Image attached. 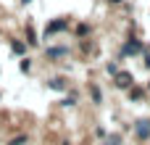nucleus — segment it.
Instances as JSON below:
<instances>
[{"mask_svg":"<svg viewBox=\"0 0 150 145\" xmlns=\"http://www.w3.org/2000/svg\"><path fill=\"white\" fill-rule=\"evenodd\" d=\"M145 53V42L137 40V37H129L124 45H121V58H129V55H140Z\"/></svg>","mask_w":150,"mask_h":145,"instance_id":"f257e3e1","label":"nucleus"},{"mask_svg":"<svg viewBox=\"0 0 150 145\" xmlns=\"http://www.w3.org/2000/svg\"><path fill=\"white\" fill-rule=\"evenodd\" d=\"M69 26H71V21H69V18H63V16H61V18H53V21L45 26V40H50L53 34H61V32H66Z\"/></svg>","mask_w":150,"mask_h":145,"instance_id":"f03ea898","label":"nucleus"},{"mask_svg":"<svg viewBox=\"0 0 150 145\" xmlns=\"http://www.w3.org/2000/svg\"><path fill=\"white\" fill-rule=\"evenodd\" d=\"M113 85H116L119 90H129V87L134 85L132 71H116V74H113Z\"/></svg>","mask_w":150,"mask_h":145,"instance_id":"7ed1b4c3","label":"nucleus"},{"mask_svg":"<svg viewBox=\"0 0 150 145\" xmlns=\"http://www.w3.org/2000/svg\"><path fill=\"white\" fill-rule=\"evenodd\" d=\"M134 135H137L140 140H148V137H150V122H148V119L134 122Z\"/></svg>","mask_w":150,"mask_h":145,"instance_id":"20e7f679","label":"nucleus"},{"mask_svg":"<svg viewBox=\"0 0 150 145\" xmlns=\"http://www.w3.org/2000/svg\"><path fill=\"white\" fill-rule=\"evenodd\" d=\"M45 55H47V61H58V58L69 55V48H66V45H58V48H47V50H45Z\"/></svg>","mask_w":150,"mask_h":145,"instance_id":"39448f33","label":"nucleus"},{"mask_svg":"<svg viewBox=\"0 0 150 145\" xmlns=\"http://www.w3.org/2000/svg\"><path fill=\"white\" fill-rule=\"evenodd\" d=\"M47 87L55 90V92H63V90H69V82L63 77H53V79H47Z\"/></svg>","mask_w":150,"mask_h":145,"instance_id":"423d86ee","label":"nucleus"},{"mask_svg":"<svg viewBox=\"0 0 150 145\" xmlns=\"http://www.w3.org/2000/svg\"><path fill=\"white\" fill-rule=\"evenodd\" d=\"M11 50L24 58V55H26V42H24V40H11Z\"/></svg>","mask_w":150,"mask_h":145,"instance_id":"0eeeda50","label":"nucleus"},{"mask_svg":"<svg viewBox=\"0 0 150 145\" xmlns=\"http://www.w3.org/2000/svg\"><path fill=\"white\" fill-rule=\"evenodd\" d=\"M129 98H132V100H142V98H145V90L132 85V87H129Z\"/></svg>","mask_w":150,"mask_h":145,"instance_id":"6e6552de","label":"nucleus"},{"mask_svg":"<svg viewBox=\"0 0 150 145\" xmlns=\"http://www.w3.org/2000/svg\"><path fill=\"white\" fill-rule=\"evenodd\" d=\"M90 92H92V100H95V103H103V92H100L98 85H90Z\"/></svg>","mask_w":150,"mask_h":145,"instance_id":"1a4fd4ad","label":"nucleus"},{"mask_svg":"<svg viewBox=\"0 0 150 145\" xmlns=\"http://www.w3.org/2000/svg\"><path fill=\"white\" fill-rule=\"evenodd\" d=\"M26 37H29V40H24V42H26V45H37V42H40V40H37V34H34V29H32V26H26Z\"/></svg>","mask_w":150,"mask_h":145,"instance_id":"9d476101","label":"nucleus"},{"mask_svg":"<svg viewBox=\"0 0 150 145\" xmlns=\"http://www.w3.org/2000/svg\"><path fill=\"white\" fill-rule=\"evenodd\" d=\"M18 69H21L24 74H29V71H32V58H26V55H24V58H21V63H18Z\"/></svg>","mask_w":150,"mask_h":145,"instance_id":"9b49d317","label":"nucleus"},{"mask_svg":"<svg viewBox=\"0 0 150 145\" xmlns=\"http://www.w3.org/2000/svg\"><path fill=\"white\" fill-rule=\"evenodd\" d=\"M90 34V24H79L76 26V37H87Z\"/></svg>","mask_w":150,"mask_h":145,"instance_id":"f8f14e48","label":"nucleus"},{"mask_svg":"<svg viewBox=\"0 0 150 145\" xmlns=\"http://www.w3.org/2000/svg\"><path fill=\"white\" fill-rule=\"evenodd\" d=\"M105 145H121V135H108Z\"/></svg>","mask_w":150,"mask_h":145,"instance_id":"ddd939ff","label":"nucleus"},{"mask_svg":"<svg viewBox=\"0 0 150 145\" xmlns=\"http://www.w3.org/2000/svg\"><path fill=\"white\" fill-rule=\"evenodd\" d=\"M26 143V135H21V137H16V140H11L8 145H24Z\"/></svg>","mask_w":150,"mask_h":145,"instance_id":"4468645a","label":"nucleus"},{"mask_svg":"<svg viewBox=\"0 0 150 145\" xmlns=\"http://www.w3.org/2000/svg\"><path fill=\"white\" fill-rule=\"evenodd\" d=\"M145 69H150V48L145 45Z\"/></svg>","mask_w":150,"mask_h":145,"instance_id":"2eb2a0df","label":"nucleus"},{"mask_svg":"<svg viewBox=\"0 0 150 145\" xmlns=\"http://www.w3.org/2000/svg\"><path fill=\"white\" fill-rule=\"evenodd\" d=\"M105 71H108V74H116V71H119V66H116V63H108V66H105Z\"/></svg>","mask_w":150,"mask_h":145,"instance_id":"dca6fc26","label":"nucleus"},{"mask_svg":"<svg viewBox=\"0 0 150 145\" xmlns=\"http://www.w3.org/2000/svg\"><path fill=\"white\" fill-rule=\"evenodd\" d=\"M63 106H76V98H74V95H71V98H66V100H63Z\"/></svg>","mask_w":150,"mask_h":145,"instance_id":"f3484780","label":"nucleus"},{"mask_svg":"<svg viewBox=\"0 0 150 145\" xmlns=\"http://www.w3.org/2000/svg\"><path fill=\"white\" fill-rule=\"evenodd\" d=\"M108 3H113V5H119V3H124V0H108Z\"/></svg>","mask_w":150,"mask_h":145,"instance_id":"a211bd4d","label":"nucleus"},{"mask_svg":"<svg viewBox=\"0 0 150 145\" xmlns=\"http://www.w3.org/2000/svg\"><path fill=\"white\" fill-rule=\"evenodd\" d=\"M21 3H24V5H29V3H32V0H21Z\"/></svg>","mask_w":150,"mask_h":145,"instance_id":"6ab92c4d","label":"nucleus"}]
</instances>
